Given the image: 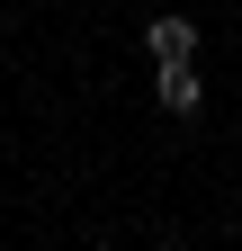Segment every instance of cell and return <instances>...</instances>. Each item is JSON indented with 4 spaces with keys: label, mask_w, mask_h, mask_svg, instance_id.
Instances as JSON below:
<instances>
[{
    "label": "cell",
    "mask_w": 242,
    "mask_h": 251,
    "mask_svg": "<svg viewBox=\"0 0 242 251\" xmlns=\"http://www.w3.org/2000/svg\"><path fill=\"white\" fill-rule=\"evenodd\" d=\"M144 45H153V63H197V18L189 9H162L153 27H144Z\"/></svg>",
    "instance_id": "1"
},
{
    "label": "cell",
    "mask_w": 242,
    "mask_h": 251,
    "mask_svg": "<svg viewBox=\"0 0 242 251\" xmlns=\"http://www.w3.org/2000/svg\"><path fill=\"white\" fill-rule=\"evenodd\" d=\"M153 99H162V117H197V99H206L197 63H162V72H153Z\"/></svg>",
    "instance_id": "2"
}]
</instances>
